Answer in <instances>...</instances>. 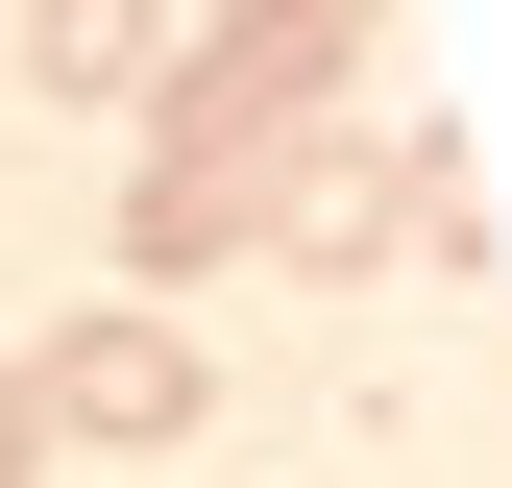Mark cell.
I'll list each match as a JSON object with an SVG mask.
<instances>
[{"label":"cell","mask_w":512,"mask_h":488,"mask_svg":"<svg viewBox=\"0 0 512 488\" xmlns=\"http://www.w3.org/2000/svg\"><path fill=\"white\" fill-rule=\"evenodd\" d=\"M25 415H49V440H196V342H171V318H74L25 366Z\"/></svg>","instance_id":"7a4b0ae2"},{"label":"cell","mask_w":512,"mask_h":488,"mask_svg":"<svg viewBox=\"0 0 512 488\" xmlns=\"http://www.w3.org/2000/svg\"><path fill=\"white\" fill-rule=\"evenodd\" d=\"M122 244H147V269H220V244H269V196H244V171H171V147H147Z\"/></svg>","instance_id":"277c9868"},{"label":"cell","mask_w":512,"mask_h":488,"mask_svg":"<svg viewBox=\"0 0 512 488\" xmlns=\"http://www.w3.org/2000/svg\"><path fill=\"white\" fill-rule=\"evenodd\" d=\"M0 25H25V98H147V0H0Z\"/></svg>","instance_id":"3957f363"},{"label":"cell","mask_w":512,"mask_h":488,"mask_svg":"<svg viewBox=\"0 0 512 488\" xmlns=\"http://www.w3.org/2000/svg\"><path fill=\"white\" fill-rule=\"evenodd\" d=\"M25 464H49V415H25V366H0V488H25Z\"/></svg>","instance_id":"5b68a950"},{"label":"cell","mask_w":512,"mask_h":488,"mask_svg":"<svg viewBox=\"0 0 512 488\" xmlns=\"http://www.w3.org/2000/svg\"><path fill=\"white\" fill-rule=\"evenodd\" d=\"M147 122H171V171H269V147H317L342 122V74H366V0H220V25H171L147 49Z\"/></svg>","instance_id":"6da1fadb"}]
</instances>
